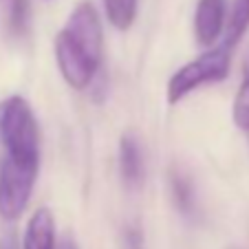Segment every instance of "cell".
Instances as JSON below:
<instances>
[{"mask_svg": "<svg viewBox=\"0 0 249 249\" xmlns=\"http://www.w3.org/2000/svg\"><path fill=\"white\" fill-rule=\"evenodd\" d=\"M170 194H172V201L177 205V210L190 216L194 212V190H192V181L185 177L179 170H172L170 172Z\"/></svg>", "mask_w": 249, "mask_h": 249, "instance_id": "30bf717a", "label": "cell"}, {"mask_svg": "<svg viewBox=\"0 0 249 249\" xmlns=\"http://www.w3.org/2000/svg\"><path fill=\"white\" fill-rule=\"evenodd\" d=\"M249 29V0H234L231 5V14L225 24V38L223 44L234 51V47L243 40V36Z\"/></svg>", "mask_w": 249, "mask_h": 249, "instance_id": "ba28073f", "label": "cell"}, {"mask_svg": "<svg viewBox=\"0 0 249 249\" xmlns=\"http://www.w3.org/2000/svg\"><path fill=\"white\" fill-rule=\"evenodd\" d=\"M119 249H143V234L137 225H126L119 236Z\"/></svg>", "mask_w": 249, "mask_h": 249, "instance_id": "4fadbf2b", "label": "cell"}, {"mask_svg": "<svg viewBox=\"0 0 249 249\" xmlns=\"http://www.w3.org/2000/svg\"><path fill=\"white\" fill-rule=\"evenodd\" d=\"M227 24V0H198L194 14V38L201 47H212Z\"/></svg>", "mask_w": 249, "mask_h": 249, "instance_id": "5b68a950", "label": "cell"}, {"mask_svg": "<svg viewBox=\"0 0 249 249\" xmlns=\"http://www.w3.org/2000/svg\"><path fill=\"white\" fill-rule=\"evenodd\" d=\"M119 174L124 185L130 190L141 188L146 179V165H143V152L135 132H124L119 139Z\"/></svg>", "mask_w": 249, "mask_h": 249, "instance_id": "8992f818", "label": "cell"}, {"mask_svg": "<svg viewBox=\"0 0 249 249\" xmlns=\"http://www.w3.org/2000/svg\"><path fill=\"white\" fill-rule=\"evenodd\" d=\"M231 66V49L225 44L207 49L196 60L183 64L168 82V104H179L190 93L205 84H216L230 75Z\"/></svg>", "mask_w": 249, "mask_h": 249, "instance_id": "3957f363", "label": "cell"}, {"mask_svg": "<svg viewBox=\"0 0 249 249\" xmlns=\"http://www.w3.org/2000/svg\"><path fill=\"white\" fill-rule=\"evenodd\" d=\"M104 29L93 2L84 0L73 9L55 38V60L71 89L84 90L102 71Z\"/></svg>", "mask_w": 249, "mask_h": 249, "instance_id": "6da1fadb", "label": "cell"}, {"mask_svg": "<svg viewBox=\"0 0 249 249\" xmlns=\"http://www.w3.org/2000/svg\"><path fill=\"white\" fill-rule=\"evenodd\" d=\"M0 249H18V238H16L14 231H9L5 238L0 240Z\"/></svg>", "mask_w": 249, "mask_h": 249, "instance_id": "5bb4252c", "label": "cell"}, {"mask_svg": "<svg viewBox=\"0 0 249 249\" xmlns=\"http://www.w3.org/2000/svg\"><path fill=\"white\" fill-rule=\"evenodd\" d=\"M38 172V168H27L9 159L0 161V218L2 221H18L22 216V212L31 201Z\"/></svg>", "mask_w": 249, "mask_h": 249, "instance_id": "277c9868", "label": "cell"}, {"mask_svg": "<svg viewBox=\"0 0 249 249\" xmlns=\"http://www.w3.org/2000/svg\"><path fill=\"white\" fill-rule=\"evenodd\" d=\"M7 11V27L16 38L27 36L29 29V0H2Z\"/></svg>", "mask_w": 249, "mask_h": 249, "instance_id": "8fae6325", "label": "cell"}, {"mask_svg": "<svg viewBox=\"0 0 249 249\" xmlns=\"http://www.w3.org/2000/svg\"><path fill=\"white\" fill-rule=\"evenodd\" d=\"M0 143L5 159L40 170V126L29 102L20 95L0 102Z\"/></svg>", "mask_w": 249, "mask_h": 249, "instance_id": "7a4b0ae2", "label": "cell"}, {"mask_svg": "<svg viewBox=\"0 0 249 249\" xmlns=\"http://www.w3.org/2000/svg\"><path fill=\"white\" fill-rule=\"evenodd\" d=\"M231 117H234V124L240 130L249 132V60L245 62L243 82H240V89H238V93H236Z\"/></svg>", "mask_w": 249, "mask_h": 249, "instance_id": "7c38bea8", "label": "cell"}, {"mask_svg": "<svg viewBox=\"0 0 249 249\" xmlns=\"http://www.w3.org/2000/svg\"><path fill=\"white\" fill-rule=\"evenodd\" d=\"M22 249H55V218L49 207H38L29 218Z\"/></svg>", "mask_w": 249, "mask_h": 249, "instance_id": "52a82bcc", "label": "cell"}, {"mask_svg": "<svg viewBox=\"0 0 249 249\" xmlns=\"http://www.w3.org/2000/svg\"><path fill=\"white\" fill-rule=\"evenodd\" d=\"M60 249H80V247H77V243H75V240H73V238H71V236H66V238L62 240Z\"/></svg>", "mask_w": 249, "mask_h": 249, "instance_id": "9a60e30c", "label": "cell"}, {"mask_svg": "<svg viewBox=\"0 0 249 249\" xmlns=\"http://www.w3.org/2000/svg\"><path fill=\"white\" fill-rule=\"evenodd\" d=\"M106 18L117 31H128L135 24L139 0H102Z\"/></svg>", "mask_w": 249, "mask_h": 249, "instance_id": "9c48e42d", "label": "cell"}]
</instances>
